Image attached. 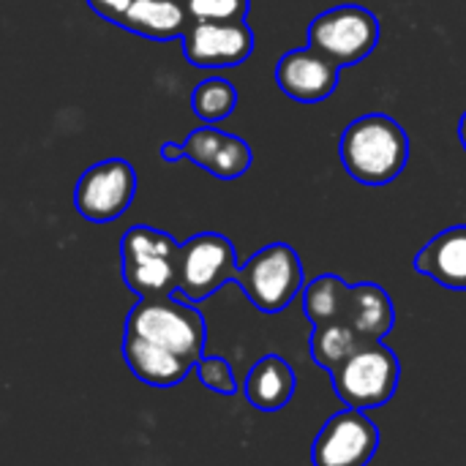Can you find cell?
I'll return each instance as SVG.
<instances>
[{
  "label": "cell",
  "mask_w": 466,
  "mask_h": 466,
  "mask_svg": "<svg viewBox=\"0 0 466 466\" xmlns=\"http://www.w3.org/2000/svg\"><path fill=\"white\" fill-rule=\"evenodd\" d=\"M341 164L347 175L363 186L393 183L410 161V137L390 115H363L341 134Z\"/></svg>",
  "instance_id": "obj_1"
},
{
  "label": "cell",
  "mask_w": 466,
  "mask_h": 466,
  "mask_svg": "<svg viewBox=\"0 0 466 466\" xmlns=\"http://www.w3.org/2000/svg\"><path fill=\"white\" fill-rule=\"evenodd\" d=\"M123 333L153 341L194 366L205 355L208 341V325L199 309L177 300L175 295L139 298V303L126 317Z\"/></svg>",
  "instance_id": "obj_2"
},
{
  "label": "cell",
  "mask_w": 466,
  "mask_h": 466,
  "mask_svg": "<svg viewBox=\"0 0 466 466\" xmlns=\"http://www.w3.org/2000/svg\"><path fill=\"white\" fill-rule=\"evenodd\" d=\"M120 273L139 298L177 295L180 281V243L153 227H131L120 238Z\"/></svg>",
  "instance_id": "obj_3"
},
{
  "label": "cell",
  "mask_w": 466,
  "mask_h": 466,
  "mask_svg": "<svg viewBox=\"0 0 466 466\" xmlns=\"http://www.w3.org/2000/svg\"><path fill=\"white\" fill-rule=\"evenodd\" d=\"M336 396L350 410H377L390 404L401 382V363L385 341H366L350 360L330 371Z\"/></svg>",
  "instance_id": "obj_4"
},
{
  "label": "cell",
  "mask_w": 466,
  "mask_h": 466,
  "mask_svg": "<svg viewBox=\"0 0 466 466\" xmlns=\"http://www.w3.org/2000/svg\"><path fill=\"white\" fill-rule=\"evenodd\" d=\"M235 284L243 289L254 309L262 314H279L306 287L303 262L292 246L270 243L238 268Z\"/></svg>",
  "instance_id": "obj_5"
},
{
  "label": "cell",
  "mask_w": 466,
  "mask_h": 466,
  "mask_svg": "<svg viewBox=\"0 0 466 466\" xmlns=\"http://www.w3.org/2000/svg\"><path fill=\"white\" fill-rule=\"evenodd\" d=\"M380 35H382V27H380L377 14L352 3L322 11L319 16L309 22V30H306L309 46L330 57L341 68H350L366 60L377 49Z\"/></svg>",
  "instance_id": "obj_6"
},
{
  "label": "cell",
  "mask_w": 466,
  "mask_h": 466,
  "mask_svg": "<svg viewBox=\"0 0 466 466\" xmlns=\"http://www.w3.org/2000/svg\"><path fill=\"white\" fill-rule=\"evenodd\" d=\"M238 254L229 238L218 232H199L180 243V281L177 295L188 303L208 300L238 276Z\"/></svg>",
  "instance_id": "obj_7"
},
{
  "label": "cell",
  "mask_w": 466,
  "mask_h": 466,
  "mask_svg": "<svg viewBox=\"0 0 466 466\" xmlns=\"http://www.w3.org/2000/svg\"><path fill=\"white\" fill-rule=\"evenodd\" d=\"M137 194V169L126 158H106L82 172L74 188V208L93 224L120 218Z\"/></svg>",
  "instance_id": "obj_8"
},
{
  "label": "cell",
  "mask_w": 466,
  "mask_h": 466,
  "mask_svg": "<svg viewBox=\"0 0 466 466\" xmlns=\"http://www.w3.org/2000/svg\"><path fill=\"white\" fill-rule=\"evenodd\" d=\"M161 158L164 161L188 158L191 164H197L199 169L210 172L218 180H238L251 169L254 150L246 139L205 123L202 128H194L186 137V142H180V145L164 142Z\"/></svg>",
  "instance_id": "obj_9"
},
{
  "label": "cell",
  "mask_w": 466,
  "mask_h": 466,
  "mask_svg": "<svg viewBox=\"0 0 466 466\" xmlns=\"http://www.w3.org/2000/svg\"><path fill=\"white\" fill-rule=\"evenodd\" d=\"M380 429L360 410H344L325 420L314 445V466H369L380 451Z\"/></svg>",
  "instance_id": "obj_10"
},
{
  "label": "cell",
  "mask_w": 466,
  "mask_h": 466,
  "mask_svg": "<svg viewBox=\"0 0 466 466\" xmlns=\"http://www.w3.org/2000/svg\"><path fill=\"white\" fill-rule=\"evenodd\" d=\"M180 41L186 60L205 71L238 68L254 52V30L248 22H191Z\"/></svg>",
  "instance_id": "obj_11"
},
{
  "label": "cell",
  "mask_w": 466,
  "mask_h": 466,
  "mask_svg": "<svg viewBox=\"0 0 466 466\" xmlns=\"http://www.w3.org/2000/svg\"><path fill=\"white\" fill-rule=\"evenodd\" d=\"M276 82L289 98L300 104H317L336 93L341 82V66L322 52L303 46L287 52L276 63Z\"/></svg>",
  "instance_id": "obj_12"
},
{
  "label": "cell",
  "mask_w": 466,
  "mask_h": 466,
  "mask_svg": "<svg viewBox=\"0 0 466 466\" xmlns=\"http://www.w3.org/2000/svg\"><path fill=\"white\" fill-rule=\"evenodd\" d=\"M415 270L445 289H466V224H456L434 235L418 254Z\"/></svg>",
  "instance_id": "obj_13"
},
{
  "label": "cell",
  "mask_w": 466,
  "mask_h": 466,
  "mask_svg": "<svg viewBox=\"0 0 466 466\" xmlns=\"http://www.w3.org/2000/svg\"><path fill=\"white\" fill-rule=\"evenodd\" d=\"M120 352H123L128 371L142 385H150V388H175L194 371V363L131 333H123Z\"/></svg>",
  "instance_id": "obj_14"
},
{
  "label": "cell",
  "mask_w": 466,
  "mask_h": 466,
  "mask_svg": "<svg viewBox=\"0 0 466 466\" xmlns=\"http://www.w3.org/2000/svg\"><path fill=\"white\" fill-rule=\"evenodd\" d=\"M191 22L186 0H134L117 19V27L153 41H172L183 38Z\"/></svg>",
  "instance_id": "obj_15"
},
{
  "label": "cell",
  "mask_w": 466,
  "mask_h": 466,
  "mask_svg": "<svg viewBox=\"0 0 466 466\" xmlns=\"http://www.w3.org/2000/svg\"><path fill=\"white\" fill-rule=\"evenodd\" d=\"M295 390H298V377L281 355L259 358L243 382V393L248 404L259 412L284 410L292 401Z\"/></svg>",
  "instance_id": "obj_16"
},
{
  "label": "cell",
  "mask_w": 466,
  "mask_h": 466,
  "mask_svg": "<svg viewBox=\"0 0 466 466\" xmlns=\"http://www.w3.org/2000/svg\"><path fill=\"white\" fill-rule=\"evenodd\" d=\"M355 333L371 341H382L396 325V309L385 287L374 281L352 284L350 287V306L344 319Z\"/></svg>",
  "instance_id": "obj_17"
},
{
  "label": "cell",
  "mask_w": 466,
  "mask_h": 466,
  "mask_svg": "<svg viewBox=\"0 0 466 466\" xmlns=\"http://www.w3.org/2000/svg\"><path fill=\"white\" fill-rule=\"evenodd\" d=\"M350 287L341 276L325 273L317 276L303 287V314L311 322V328L319 325H336L347 319V306H350Z\"/></svg>",
  "instance_id": "obj_18"
},
{
  "label": "cell",
  "mask_w": 466,
  "mask_h": 466,
  "mask_svg": "<svg viewBox=\"0 0 466 466\" xmlns=\"http://www.w3.org/2000/svg\"><path fill=\"white\" fill-rule=\"evenodd\" d=\"M366 341L360 333H355L347 322H336V325H319L311 330V358L317 366H322L325 371H336L344 360H350Z\"/></svg>",
  "instance_id": "obj_19"
},
{
  "label": "cell",
  "mask_w": 466,
  "mask_h": 466,
  "mask_svg": "<svg viewBox=\"0 0 466 466\" xmlns=\"http://www.w3.org/2000/svg\"><path fill=\"white\" fill-rule=\"evenodd\" d=\"M235 106H238V87L229 79H221V76L202 79L191 93V109L208 126L229 117L235 112Z\"/></svg>",
  "instance_id": "obj_20"
},
{
  "label": "cell",
  "mask_w": 466,
  "mask_h": 466,
  "mask_svg": "<svg viewBox=\"0 0 466 466\" xmlns=\"http://www.w3.org/2000/svg\"><path fill=\"white\" fill-rule=\"evenodd\" d=\"M194 22H246L251 0H186Z\"/></svg>",
  "instance_id": "obj_21"
},
{
  "label": "cell",
  "mask_w": 466,
  "mask_h": 466,
  "mask_svg": "<svg viewBox=\"0 0 466 466\" xmlns=\"http://www.w3.org/2000/svg\"><path fill=\"white\" fill-rule=\"evenodd\" d=\"M194 371H197L199 382H202L208 390H213V393H218V396H235V393H238L235 371H232V366H229L224 358H218V355H202V358L197 360Z\"/></svg>",
  "instance_id": "obj_22"
},
{
  "label": "cell",
  "mask_w": 466,
  "mask_h": 466,
  "mask_svg": "<svg viewBox=\"0 0 466 466\" xmlns=\"http://www.w3.org/2000/svg\"><path fill=\"white\" fill-rule=\"evenodd\" d=\"M131 3H134V0H87V5H90L101 19H106V22H112V25H117V19L128 11Z\"/></svg>",
  "instance_id": "obj_23"
},
{
  "label": "cell",
  "mask_w": 466,
  "mask_h": 466,
  "mask_svg": "<svg viewBox=\"0 0 466 466\" xmlns=\"http://www.w3.org/2000/svg\"><path fill=\"white\" fill-rule=\"evenodd\" d=\"M459 139H461V145H464L466 150V112L461 115V120H459Z\"/></svg>",
  "instance_id": "obj_24"
}]
</instances>
